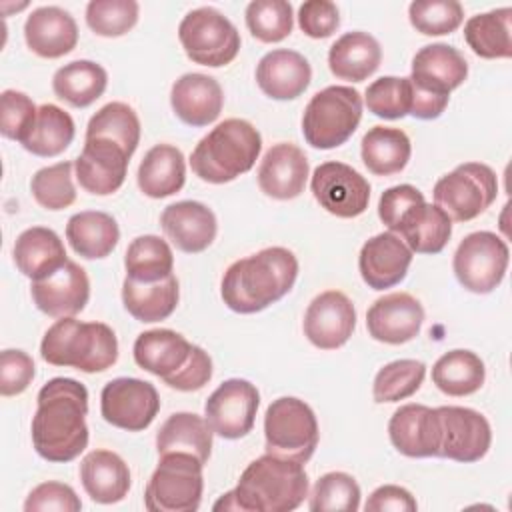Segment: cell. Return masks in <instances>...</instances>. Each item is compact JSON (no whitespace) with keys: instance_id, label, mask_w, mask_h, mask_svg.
I'll return each instance as SVG.
<instances>
[{"instance_id":"obj_1","label":"cell","mask_w":512,"mask_h":512,"mask_svg":"<svg viewBox=\"0 0 512 512\" xmlns=\"http://www.w3.org/2000/svg\"><path fill=\"white\" fill-rule=\"evenodd\" d=\"M32 444L48 462H70L88 446V390L74 378L48 380L36 398Z\"/></svg>"},{"instance_id":"obj_2","label":"cell","mask_w":512,"mask_h":512,"mask_svg":"<svg viewBox=\"0 0 512 512\" xmlns=\"http://www.w3.org/2000/svg\"><path fill=\"white\" fill-rule=\"evenodd\" d=\"M310 482L304 464L274 454L252 460L234 490L214 502V510L240 512H290L308 496Z\"/></svg>"},{"instance_id":"obj_3","label":"cell","mask_w":512,"mask_h":512,"mask_svg":"<svg viewBox=\"0 0 512 512\" xmlns=\"http://www.w3.org/2000/svg\"><path fill=\"white\" fill-rule=\"evenodd\" d=\"M298 278L296 256L282 246H270L232 262L220 284L224 304L238 314H256L284 298Z\"/></svg>"},{"instance_id":"obj_4","label":"cell","mask_w":512,"mask_h":512,"mask_svg":"<svg viewBox=\"0 0 512 512\" xmlns=\"http://www.w3.org/2000/svg\"><path fill=\"white\" fill-rule=\"evenodd\" d=\"M262 136L242 118H228L216 124L192 150V172L210 184H226L246 174L258 160Z\"/></svg>"},{"instance_id":"obj_5","label":"cell","mask_w":512,"mask_h":512,"mask_svg":"<svg viewBox=\"0 0 512 512\" xmlns=\"http://www.w3.org/2000/svg\"><path fill=\"white\" fill-rule=\"evenodd\" d=\"M40 356L52 366H68L86 374L104 372L118 360V338L104 322H80L66 316L46 330Z\"/></svg>"},{"instance_id":"obj_6","label":"cell","mask_w":512,"mask_h":512,"mask_svg":"<svg viewBox=\"0 0 512 512\" xmlns=\"http://www.w3.org/2000/svg\"><path fill=\"white\" fill-rule=\"evenodd\" d=\"M362 120V96L352 86H328L316 92L304 108V140L318 150L342 146Z\"/></svg>"},{"instance_id":"obj_7","label":"cell","mask_w":512,"mask_h":512,"mask_svg":"<svg viewBox=\"0 0 512 512\" xmlns=\"http://www.w3.org/2000/svg\"><path fill=\"white\" fill-rule=\"evenodd\" d=\"M204 464L186 452L160 454V462L152 472L144 506L150 512H194L200 508L204 492Z\"/></svg>"},{"instance_id":"obj_8","label":"cell","mask_w":512,"mask_h":512,"mask_svg":"<svg viewBox=\"0 0 512 512\" xmlns=\"http://www.w3.org/2000/svg\"><path fill=\"white\" fill-rule=\"evenodd\" d=\"M318 420L314 410L300 398L282 396L272 400L264 414L266 454L306 464L318 446Z\"/></svg>"},{"instance_id":"obj_9","label":"cell","mask_w":512,"mask_h":512,"mask_svg":"<svg viewBox=\"0 0 512 512\" xmlns=\"http://www.w3.org/2000/svg\"><path fill=\"white\" fill-rule=\"evenodd\" d=\"M178 40L192 62L210 68L230 64L242 44L238 28L212 6L190 10L178 26Z\"/></svg>"},{"instance_id":"obj_10","label":"cell","mask_w":512,"mask_h":512,"mask_svg":"<svg viewBox=\"0 0 512 512\" xmlns=\"http://www.w3.org/2000/svg\"><path fill=\"white\" fill-rule=\"evenodd\" d=\"M432 196L450 220L468 222L492 206L498 196V178L482 162H464L434 184Z\"/></svg>"},{"instance_id":"obj_11","label":"cell","mask_w":512,"mask_h":512,"mask_svg":"<svg viewBox=\"0 0 512 512\" xmlns=\"http://www.w3.org/2000/svg\"><path fill=\"white\" fill-rule=\"evenodd\" d=\"M510 260L508 244L494 232L468 234L456 248L452 268L460 286L474 294H490L504 280Z\"/></svg>"},{"instance_id":"obj_12","label":"cell","mask_w":512,"mask_h":512,"mask_svg":"<svg viewBox=\"0 0 512 512\" xmlns=\"http://www.w3.org/2000/svg\"><path fill=\"white\" fill-rule=\"evenodd\" d=\"M258 406V388L244 378H230L208 396L204 418L216 436L238 440L252 432Z\"/></svg>"},{"instance_id":"obj_13","label":"cell","mask_w":512,"mask_h":512,"mask_svg":"<svg viewBox=\"0 0 512 512\" xmlns=\"http://www.w3.org/2000/svg\"><path fill=\"white\" fill-rule=\"evenodd\" d=\"M160 410L154 384L140 378H114L100 392L102 418L122 430H146Z\"/></svg>"},{"instance_id":"obj_14","label":"cell","mask_w":512,"mask_h":512,"mask_svg":"<svg viewBox=\"0 0 512 512\" xmlns=\"http://www.w3.org/2000/svg\"><path fill=\"white\" fill-rule=\"evenodd\" d=\"M310 190L316 202L336 218H356L370 202L368 180L344 162H324L316 166Z\"/></svg>"},{"instance_id":"obj_15","label":"cell","mask_w":512,"mask_h":512,"mask_svg":"<svg viewBox=\"0 0 512 512\" xmlns=\"http://www.w3.org/2000/svg\"><path fill=\"white\" fill-rule=\"evenodd\" d=\"M440 458L454 462H478L492 444V428L478 410L466 406H438Z\"/></svg>"},{"instance_id":"obj_16","label":"cell","mask_w":512,"mask_h":512,"mask_svg":"<svg viewBox=\"0 0 512 512\" xmlns=\"http://www.w3.org/2000/svg\"><path fill=\"white\" fill-rule=\"evenodd\" d=\"M130 154L114 140L90 136L84 140V148L74 162L78 184L94 194H114L126 180Z\"/></svg>"},{"instance_id":"obj_17","label":"cell","mask_w":512,"mask_h":512,"mask_svg":"<svg viewBox=\"0 0 512 512\" xmlns=\"http://www.w3.org/2000/svg\"><path fill=\"white\" fill-rule=\"evenodd\" d=\"M304 336L320 350L344 346L356 328V308L340 290L318 294L304 314Z\"/></svg>"},{"instance_id":"obj_18","label":"cell","mask_w":512,"mask_h":512,"mask_svg":"<svg viewBox=\"0 0 512 512\" xmlns=\"http://www.w3.org/2000/svg\"><path fill=\"white\" fill-rule=\"evenodd\" d=\"M30 294L40 312L52 318H66L76 316L84 310L90 298V280L86 270L68 260L60 270L54 274L32 280Z\"/></svg>"},{"instance_id":"obj_19","label":"cell","mask_w":512,"mask_h":512,"mask_svg":"<svg viewBox=\"0 0 512 512\" xmlns=\"http://www.w3.org/2000/svg\"><path fill=\"white\" fill-rule=\"evenodd\" d=\"M422 322L424 308L408 292L386 294L366 312L368 334L384 344H404L414 340L420 334Z\"/></svg>"},{"instance_id":"obj_20","label":"cell","mask_w":512,"mask_h":512,"mask_svg":"<svg viewBox=\"0 0 512 512\" xmlns=\"http://www.w3.org/2000/svg\"><path fill=\"white\" fill-rule=\"evenodd\" d=\"M412 250L394 232H380L368 238L358 254V270L372 290H386L400 284L412 264Z\"/></svg>"},{"instance_id":"obj_21","label":"cell","mask_w":512,"mask_h":512,"mask_svg":"<svg viewBox=\"0 0 512 512\" xmlns=\"http://www.w3.org/2000/svg\"><path fill=\"white\" fill-rule=\"evenodd\" d=\"M392 446L408 458H430L440 452V422L436 408L424 404L400 406L390 422Z\"/></svg>"},{"instance_id":"obj_22","label":"cell","mask_w":512,"mask_h":512,"mask_svg":"<svg viewBox=\"0 0 512 512\" xmlns=\"http://www.w3.org/2000/svg\"><path fill=\"white\" fill-rule=\"evenodd\" d=\"M310 174L306 154L290 142L274 144L258 166V186L274 200H292L304 192Z\"/></svg>"},{"instance_id":"obj_23","label":"cell","mask_w":512,"mask_h":512,"mask_svg":"<svg viewBox=\"0 0 512 512\" xmlns=\"http://www.w3.org/2000/svg\"><path fill=\"white\" fill-rule=\"evenodd\" d=\"M160 226L166 238L186 254L204 252L218 232L214 212L196 200H180L166 206L160 214Z\"/></svg>"},{"instance_id":"obj_24","label":"cell","mask_w":512,"mask_h":512,"mask_svg":"<svg viewBox=\"0 0 512 512\" xmlns=\"http://www.w3.org/2000/svg\"><path fill=\"white\" fill-rule=\"evenodd\" d=\"M468 76V62L464 54L450 46V44H428L420 48L412 58V72L410 80L414 86L440 94L450 96L460 84H464Z\"/></svg>"},{"instance_id":"obj_25","label":"cell","mask_w":512,"mask_h":512,"mask_svg":"<svg viewBox=\"0 0 512 512\" xmlns=\"http://www.w3.org/2000/svg\"><path fill=\"white\" fill-rule=\"evenodd\" d=\"M170 106L184 124L202 128L220 116L224 92L216 78L200 72H188L172 84Z\"/></svg>"},{"instance_id":"obj_26","label":"cell","mask_w":512,"mask_h":512,"mask_svg":"<svg viewBox=\"0 0 512 512\" xmlns=\"http://www.w3.org/2000/svg\"><path fill=\"white\" fill-rule=\"evenodd\" d=\"M26 46L40 58H60L78 44V26L60 6H40L24 22Z\"/></svg>"},{"instance_id":"obj_27","label":"cell","mask_w":512,"mask_h":512,"mask_svg":"<svg viewBox=\"0 0 512 512\" xmlns=\"http://www.w3.org/2000/svg\"><path fill=\"white\" fill-rule=\"evenodd\" d=\"M310 80V62L296 50H270L256 66V84L272 100L298 98L310 86Z\"/></svg>"},{"instance_id":"obj_28","label":"cell","mask_w":512,"mask_h":512,"mask_svg":"<svg viewBox=\"0 0 512 512\" xmlns=\"http://www.w3.org/2000/svg\"><path fill=\"white\" fill-rule=\"evenodd\" d=\"M392 232L416 254H438L452 236V220L440 206L420 200L400 216Z\"/></svg>"},{"instance_id":"obj_29","label":"cell","mask_w":512,"mask_h":512,"mask_svg":"<svg viewBox=\"0 0 512 512\" xmlns=\"http://www.w3.org/2000/svg\"><path fill=\"white\" fill-rule=\"evenodd\" d=\"M16 268L30 280H42L66 262V248L60 236L44 226H32L20 232L12 248Z\"/></svg>"},{"instance_id":"obj_30","label":"cell","mask_w":512,"mask_h":512,"mask_svg":"<svg viewBox=\"0 0 512 512\" xmlns=\"http://www.w3.org/2000/svg\"><path fill=\"white\" fill-rule=\"evenodd\" d=\"M80 482L98 504H116L130 490L128 464L110 450H92L80 462Z\"/></svg>"},{"instance_id":"obj_31","label":"cell","mask_w":512,"mask_h":512,"mask_svg":"<svg viewBox=\"0 0 512 512\" xmlns=\"http://www.w3.org/2000/svg\"><path fill=\"white\" fill-rule=\"evenodd\" d=\"M382 62L380 42L362 30L342 34L328 50L330 72L348 82H362L370 78Z\"/></svg>"},{"instance_id":"obj_32","label":"cell","mask_w":512,"mask_h":512,"mask_svg":"<svg viewBox=\"0 0 512 512\" xmlns=\"http://www.w3.org/2000/svg\"><path fill=\"white\" fill-rule=\"evenodd\" d=\"M190 352L192 344L182 334L168 328L138 334L132 348L136 364L162 380L178 372L186 364Z\"/></svg>"},{"instance_id":"obj_33","label":"cell","mask_w":512,"mask_h":512,"mask_svg":"<svg viewBox=\"0 0 512 512\" xmlns=\"http://www.w3.org/2000/svg\"><path fill=\"white\" fill-rule=\"evenodd\" d=\"M138 188L148 198H166L182 190L186 182L184 154L172 144L152 146L138 166Z\"/></svg>"},{"instance_id":"obj_34","label":"cell","mask_w":512,"mask_h":512,"mask_svg":"<svg viewBox=\"0 0 512 512\" xmlns=\"http://www.w3.org/2000/svg\"><path fill=\"white\" fill-rule=\"evenodd\" d=\"M66 240L78 256L86 260H100L116 248L120 228L110 214L84 210L70 216L66 224Z\"/></svg>"},{"instance_id":"obj_35","label":"cell","mask_w":512,"mask_h":512,"mask_svg":"<svg viewBox=\"0 0 512 512\" xmlns=\"http://www.w3.org/2000/svg\"><path fill=\"white\" fill-rule=\"evenodd\" d=\"M180 290L178 278L170 274L158 282H134L124 278L122 302L132 318L138 322L166 320L178 306Z\"/></svg>"},{"instance_id":"obj_36","label":"cell","mask_w":512,"mask_h":512,"mask_svg":"<svg viewBox=\"0 0 512 512\" xmlns=\"http://www.w3.org/2000/svg\"><path fill=\"white\" fill-rule=\"evenodd\" d=\"M212 434L214 432L206 418L194 412H176L164 420L156 434L158 456L168 452H186L206 464L212 452Z\"/></svg>"},{"instance_id":"obj_37","label":"cell","mask_w":512,"mask_h":512,"mask_svg":"<svg viewBox=\"0 0 512 512\" xmlns=\"http://www.w3.org/2000/svg\"><path fill=\"white\" fill-rule=\"evenodd\" d=\"M412 154L410 138L400 128L374 126L360 144L364 166L376 176H392L406 168Z\"/></svg>"},{"instance_id":"obj_38","label":"cell","mask_w":512,"mask_h":512,"mask_svg":"<svg viewBox=\"0 0 512 512\" xmlns=\"http://www.w3.org/2000/svg\"><path fill=\"white\" fill-rule=\"evenodd\" d=\"M108 86V72L92 60H74L60 66L52 76L54 94L74 108L94 104Z\"/></svg>"},{"instance_id":"obj_39","label":"cell","mask_w":512,"mask_h":512,"mask_svg":"<svg viewBox=\"0 0 512 512\" xmlns=\"http://www.w3.org/2000/svg\"><path fill=\"white\" fill-rule=\"evenodd\" d=\"M486 368L472 350H450L442 354L432 366V382L446 396H468L482 388Z\"/></svg>"},{"instance_id":"obj_40","label":"cell","mask_w":512,"mask_h":512,"mask_svg":"<svg viewBox=\"0 0 512 512\" xmlns=\"http://www.w3.org/2000/svg\"><path fill=\"white\" fill-rule=\"evenodd\" d=\"M512 8H496L468 18L464 38L472 52L480 58H510L512 56Z\"/></svg>"},{"instance_id":"obj_41","label":"cell","mask_w":512,"mask_h":512,"mask_svg":"<svg viewBox=\"0 0 512 512\" xmlns=\"http://www.w3.org/2000/svg\"><path fill=\"white\" fill-rule=\"evenodd\" d=\"M126 278L134 282H158L174 274V254L170 244L154 234L134 238L124 254Z\"/></svg>"},{"instance_id":"obj_42","label":"cell","mask_w":512,"mask_h":512,"mask_svg":"<svg viewBox=\"0 0 512 512\" xmlns=\"http://www.w3.org/2000/svg\"><path fill=\"white\" fill-rule=\"evenodd\" d=\"M76 126L72 116L56 104H42L30 136L24 140V148L40 158H52L62 154L74 140Z\"/></svg>"},{"instance_id":"obj_43","label":"cell","mask_w":512,"mask_h":512,"mask_svg":"<svg viewBox=\"0 0 512 512\" xmlns=\"http://www.w3.org/2000/svg\"><path fill=\"white\" fill-rule=\"evenodd\" d=\"M100 136L120 144L130 156L140 144V120L132 106L124 102H108L86 126V138Z\"/></svg>"},{"instance_id":"obj_44","label":"cell","mask_w":512,"mask_h":512,"mask_svg":"<svg viewBox=\"0 0 512 512\" xmlns=\"http://www.w3.org/2000/svg\"><path fill=\"white\" fill-rule=\"evenodd\" d=\"M426 364L412 358H402L382 366L372 384V396L378 404L400 402L416 394L424 382Z\"/></svg>"},{"instance_id":"obj_45","label":"cell","mask_w":512,"mask_h":512,"mask_svg":"<svg viewBox=\"0 0 512 512\" xmlns=\"http://www.w3.org/2000/svg\"><path fill=\"white\" fill-rule=\"evenodd\" d=\"M244 20L250 34L264 44L284 40L294 28L292 4L286 0H252L246 6Z\"/></svg>"},{"instance_id":"obj_46","label":"cell","mask_w":512,"mask_h":512,"mask_svg":"<svg viewBox=\"0 0 512 512\" xmlns=\"http://www.w3.org/2000/svg\"><path fill=\"white\" fill-rule=\"evenodd\" d=\"M368 112L384 120H398L410 114L412 82L408 76H382L368 84L364 92Z\"/></svg>"},{"instance_id":"obj_47","label":"cell","mask_w":512,"mask_h":512,"mask_svg":"<svg viewBox=\"0 0 512 512\" xmlns=\"http://www.w3.org/2000/svg\"><path fill=\"white\" fill-rule=\"evenodd\" d=\"M312 512H356L360 508V486L346 472L322 474L310 494Z\"/></svg>"},{"instance_id":"obj_48","label":"cell","mask_w":512,"mask_h":512,"mask_svg":"<svg viewBox=\"0 0 512 512\" xmlns=\"http://www.w3.org/2000/svg\"><path fill=\"white\" fill-rule=\"evenodd\" d=\"M74 164L64 160L46 168H40L32 180L30 190L34 200L46 210H64L76 200V188L72 182Z\"/></svg>"},{"instance_id":"obj_49","label":"cell","mask_w":512,"mask_h":512,"mask_svg":"<svg viewBox=\"0 0 512 512\" xmlns=\"http://www.w3.org/2000/svg\"><path fill=\"white\" fill-rule=\"evenodd\" d=\"M138 14L136 0H92L86 6V24L98 36L118 38L136 26Z\"/></svg>"},{"instance_id":"obj_50","label":"cell","mask_w":512,"mask_h":512,"mask_svg":"<svg viewBox=\"0 0 512 512\" xmlns=\"http://www.w3.org/2000/svg\"><path fill=\"white\" fill-rule=\"evenodd\" d=\"M410 24L424 36H442L458 30L464 8L456 0H414L408 6Z\"/></svg>"},{"instance_id":"obj_51","label":"cell","mask_w":512,"mask_h":512,"mask_svg":"<svg viewBox=\"0 0 512 512\" xmlns=\"http://www.w3.org/2000/svg\"><path fill=\"white\" fill-rule=\"evenodd\" d=\"M38 108L30 96L18 90H4L0 96V132L8 140L24 144L30 136Z\"/></svg>"},{"instance_id":"obj_52","label":"cell","mask_w":512,"mask_h":512,"mask_svg":"<svg viewBox=\"0 0 512 512\" xmlns=\"http://www.w3.org/2000/svg\"><path fill=\"white\" fill-rule=\"evenodd\" d=\"M82 508L80 498L76 496L74 488L64 482H42L30 490L24 502L26 512H78Z\"/></svg>"},{"instance_id":"obj_53","label":"cell","mask_w":512,"mask_h":512,"mask_svg":"<svg viewBox=\"0 0 512 512\" xmlns=\"http://www.w3.org/2000/svg\"><path fill=\"white\" fill-rule=\"evenodd\" d=\"M34 360L24 350H2L0 354V394L18 396L34 380Z\"/></svg>"},{"instance_id":"obj_54","label":"cell","mask_w":512,"mask_h":512,"mask_svg":"<svg viewBox=\"0 0 512 512\" xmlns=\"http://www.w3.org/2000/svg\"><path fill=\"white\" fill-rule=\"evenodd\" d=\"M298 26L310 38H328L340 26L338 6L330 0H308L298 8Z\"/></svg>"},{"instance_id":"obj_55","label":"cell","mask_w":512,"mask_h":512,"mask_svg":"<svg viewBox=\"0 0 512 512\" xmlns=\"http://www.w3.org/2000/svg\"><path fill=\"white\" fill-rule=\"evenodd\" d=\"M210 378H212V358L208 356V352H204V348L192 344V352L186 364L172 376L164 378V384L180 392H194L204 388L210 382Z\"/></svg>"},{"instance_id":"obj_56","label":"cell","mask_w":512,"mask_h":512,"mask_svg":"<svg viewBox=\"0 0 512 512\" xmlns=\"http://www.w3.org/2000/svg\"><path fill=\"white\" fill-rule=\"evenodd\" d=\"M420 200H424V194L412 184H398L382 192L378 202V216L382 224L388 228V232H392L400 216Z\"/></svg>"},{"instance_id":"obj_57","label":"cell","mask_w":512,"mask_h":512,"mask_svg":"<svg viewBox=\"0 0 512 512\" xmlns=\"http://www.w3.org/2000/svg\"><path fill=\"white\" fill-rule=\"evenodd\" d=\"M416 508L414 496L396 484L378 486L364 504L366 512H414Z\"/></svg>"}]
</instances>
